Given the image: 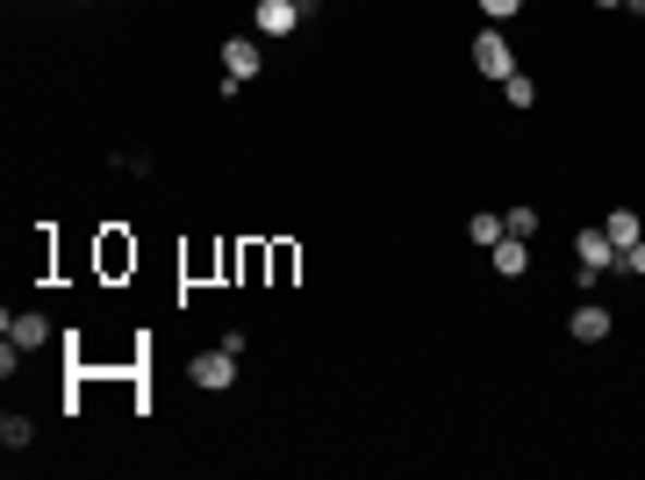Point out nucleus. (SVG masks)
Instances as JSON below:
<instances>
[{
  "label": "nucleus",
  "instance_id": "nucleus-10",
  "mask_svg": "<svg viewBox=\"0 0 645 480\" xmlns=\"http://www.w3.org/2000/svg\"><path fill=\"white\" fill-rule=\"evenodd\" d=\"M466 237H474L480 251H495V244L510 237V223H502V216H474V223H466Z\"/></svg>",
  "mask_w": 645,
  "mask_h": 480
},
{
  "label": "nucleus",
  "instance_id": "nucleus-13",
  "mask_svg": "<svg viewBox=\"0 0 645 480\" xmlns=\"http://www.w3.org/2000/svg\"><path fill=\"white\" fill-rule=\"evenodd\" d=\"M502 223H510V237H538V208H510Z\"/></svg>",
  "mask_w": 645,
  "mask_h": 480
},
{
  "label": "nucleus",
  "instance_id": "nucleus-1",
  "mask_svg": "<svg viewBox=\"0 0 645 480\" xmlns=\"http://www.w3.org/2000/svg\"><path fill=\"white\" fill-rule=\"evenodd\" d=\"M474 72H480V79H510V72H516V51H510V36L495 29V22H488V29L474 36Z\"/></svg>",
  "mask_w": 645,
  "mask_h": 480
},
{
  "label": "nucleus",
  "instance_id": "nucleus-15",
  "mask_svg": "<svg viewBox=\"0 0 645 480\" xmlns=\"http://www.w3.org/2000/svg\"><path fill=\"white\" fill-rule=\"evenodd\" d=\"M516 8H524V0H480V15H488V22H510Z\"/></svg>",
  "mask_w": 645,
  "mask_h": 480
},
{
  "label": "nucleus",
  "instance_id": "nucleus-9",
  "mask_svg": "<svg viewBox=\"0 0 645 480\" xmlns=\"http://www.w3.org/2000/svg\"><path fill=\"white\" fill-rule=\"evenodd\" d=\"M603 230H610V244H617V251H631V244L645 237V223L631 216V208H610V223H603Z\"/></svg>",
  "mask_w": 645,
  "mask_h": 480
},
{
  "label": "nucleus",
  "instance_id": "nucleus-7",
  "mask_svg": "<svg viewBox=\"0 0 645 480\" xmlns=\"http://www.w3.org/2000/svg\"><path fill=\"white\" fill-rule=\"evenodd\" d=\"M8 337L22 344V352H36V344H51V316H36V309H22V316H8Z\"/></svg>",
  "mask_w": 645,
  "mask_h": 480
},
{
  "label": "nucleus",
  "instance_id": "nucleus-8",
  "mask_svg": "<svg viewBox=\"0 0 645 480\" xmlns=\"http://www.w3.org/2000/svg\"><path fill=\"white\" fill-rule=\"evenodd\" d=\"M488 266H495V273H502V280H516V273H524V266H531V237H502V244H495V251H488Z\"/></svg>",
  "mask_w": 645,
  "mask_h": 480
},
{
  "label": "nucleus",
  "instance_id": "nucleus-4",
  "mask_svg": "<svg viewBox=\"0 0 645 480\" xmlns=\"http://www.w3.org/2000/svg\"><path fill=\"white\" fill-rule=\"evenodd\" d=\"M574 258H581V273H610V266H617L610 230H581V237H574Z\"/></svg>",
  "mask_w": 645,
  "mask_h": 480
},
{
  "label": "nucleus",
  "instance_id": "nucleus-12",
  "mask_svg": "<svg viewBox=\"0 0 645 480\" xmlns=\"http://www.w3.org/2000/svg\"><path fill=\"white\" fill-rule=\"evenodd\" d=\"M29 438H36V423H29V416H0V445H8V452H22Z\"/></svg>",
  "mask_w": 645,
  "mask_h": 480
},
{
  "label": "nucleus",
  "instance_id": "nucleus-11",
  "mask_svg": "<svg viewBox=\"0 0 645 480\" xmlns=\"http://www.w3.org/2000/svg\"><path fill=\"white\" fill-rule=\"evenodd\" d=\"M502 101H510V108H531V101H538V79H531V72H510V79H502Z\"/></svg>",
  "mask_w": 645,
  "mask_h": 480
},
{
  "label": "nucleus",
  "instance_id": "nucleus-3",
  "mask_svg": "<svg viewBox=\"0 0 645 480\" xmlns=\"http://www.w3.org/2000/svg\"><path fill=\"white\" fill-rule=\"evenodd\" d=\"M610 330H617V316L603 309V301H581V309L567 316V337H574V344H603Z\"/></svg>",
  "mask_w": 645,
  "mask_h": 480
},
{
  "label": "nucleus",
  "instance_id": "nucleus-6",
  "mask_svg": "<svg viewBox=\"0 0 645 480\" xmlns=\"http://www.w3.org/2000/svg\"><path fill=\"white\" fill-rule=\"evenodd\" d=\"M258 36H294L302 29V8H294V0H258Z\"/></svg>",
  "mask_w": 645,
  "mask_h": 480
},
{
  "label": "nucleus",
  "instance_id": "nucleus-16",
  "mask_svg": "<svg viewBox=\"0 0 645 480\" xmlns=\"http://www.w3.org/2000/svg\"><path fill=\"white\" fill-rule=\"evenodd\" d=\"M624 8H631V15H645V0H624Z\"/></svg>",
  "mask_w": 645,
  "mask_h": 480
},
{
  "label": "nucleus",
  "instance_id": "nucleus-17",
  "mask_svg": "<svg viewBox=\"0 0 645 480\" xmlns=\"http://www.w3.org/2000/svg\"><path fill=\"white\" fill-rule=\"evenodd\" d=\"M595 8H624V0H595Z\"/></svg>",
  "mask_w": 645,
  "mask_h": 480
},
{
  "label": "nucleus",
  "instance_id": "nucleus-2",
  "mask_svg": "<svg viewBox=\"0 0 645 480\" xmlns=\"http://www.w3.org/2000/svg\"><path fill=\"white\" fill-rule=\"evenodd\" d=\"M187 380H194V387H208V395H222V387L238 380V352H230V344H216V352H202V359L187 366Z\"/></svg>",
  "mask_w": 645,
  "mask_h": 480
},
{
  "label": "nucleus",
  "instance_id": "nucleus-5",
  "mask_svg": "<svg viewBox=\"0 0 645 480\" xmlns=\"http://www.w3.org/2000/svg\"><path fill=\"white\" fill-rule=\"evenodd\" d=\"M258 65H266V51H258L252 36H230V44H222V72H230V79H258Z\"/></svg>",
  "mask_w": 645,
  "mask_h": 480
},
{
  "label": "nucleus",
  "instance_id": "nucleus-14",
  "mask_svg": "<svg viewBox=\"0 0 645 480\" xmlns=\"http://www.w3.org/2000/svg\"><path fill=\"white\" fill-rule=\"evenodd\" d=\"M617 266H624V273H638V280H645V237L631 244V251H617Z\"/></svg>",
  "mask_w": 645,
  "mask_h": 480
}]
</instances>
